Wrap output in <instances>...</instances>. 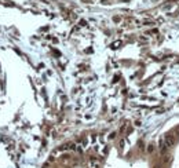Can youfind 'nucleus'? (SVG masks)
<instances>
[{"label": "nucleus", "mask_w": 179, "mask_h": 168, "mask_svg": "<svg viewBox=\"0 0 179 168\" xmlns=\"http://www.w3.org/2000/svg\"><path fill=\"white\" fill-rule=\"evenodd\" d=\"M158 149H160V153H163V154L170 150V147L167 146V143H165V141H164V138H161L160 141H158Z\"/></svg>", "instance_id": "obj_1"}, {"label": "nucleus", "mask_w": 179, "mask_h": 168, "mask_svg": "<svg viewBox=\"0 0 179 168\" xmlns=\"http://www.w3.org/2000/svg\"><path fill=\"white\" fill-rule=\"evenodd\" d=\"M164 141H165V143H167V146L170 147H172L174 146V143H175V138H174V135H171V134H167L165 136H164Z\"/></svg>", "instance_id": "obj_2"}, {"label": "nucleus", "mask_w": 179, "mask_h": 168, "mask_svg": "<svg viewBox=\"0 0 179 168\" xmlns=\"http://www.w3.org/2000/svg\"><path fill=\"white\" fill-rule=\"evenodd\" d=\"M90 167H91V168H101V164H99L98 161H95V160H91Z\"/></svg>", "instance_id": "obj_3"}, {"label": "nucleus", "mask_w": 179, "mask_h": 168, "mask_svg": "<svg viewBox=\"0 0 179 168\" xmlns=\"http://www.w3.org/2000/svg\"><path fill=\"white\" fill-rule=\"evenodd\" d=\"M154 150V146L153 145H147V153H152Z\"/></svg>", "instance_id": "obj_4"}, {"label": "nucleus", "mask_w": 179, "mask_h": 168, "mask_svg": "<svg viewBox=\"0 0 179 168\" xmlns=\"http://www.w3.org/2000/svg\"><path fill=\"white\" fill-rule=\"evenodd\" d=\"M113 21H116V22H119V21H120V17H114V18H113Z\"/></svg>", "instance_id": "obj_5"}, {"label": "nucleus", "mask_w": 179, "mask_h": 168, "mask_svg": "<svg viewBox=\"0 0 179 168\" xmlns=\"http://www.w3.org/2000/svg\"><path fill=\"white\" fill-rule=\"evenodd\" d=\"M80 25L81 26H85V21H80Z\"/></svg>", "instance_id": "obj_6"}]
</instances>
